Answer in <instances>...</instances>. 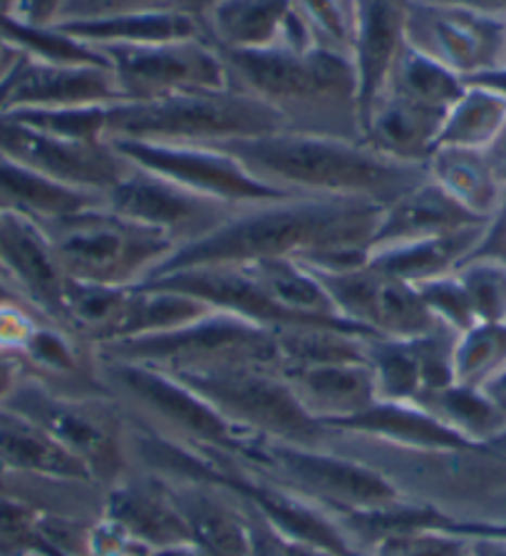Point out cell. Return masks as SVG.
<instances>
[{
  "label": "cell",
  "instance_id": "cell-4",
  "mask_svg": "<svg viewBox=\"0 0 506 556\" xmlns=\"http://www.w3.org/2000/svg\"><path fill=\"white\" fill-rule=\"evenodd\" d=\"M281 129V117L268 104L233 87L104 108V139L110 142L224 144Z\"/></svg>",
  "mask_w": 506,
  "mask_h": 556
},
{
  "label": "cell",
  "instance_id": "cell-29",
  "mask_svg": "<svg viewBox=\"0 0 506 556\" xmlns=\"http://www.w3.org/2000/svg\"><path fill=\"white\" fill-rule=\"evenodd\" d=\"M60 30L87 42L92 48L104 46H152V42L185 40L204 35L202 21L187 13L172 11H127L60 21Z\"/></svg>",
  "mask_w": 506,
  "mask_h": 556
},
{
  "label": "cell",
  "instance_id": "cell-8",
  "mask_svg": "<svg viewBox=\"0 0 506 556\" xmlns=\"http://www.w3.org/2000/svg\"><path fill=\"white\" fill-rule=\"evenodd\" d=\"M100 372L112 397L127 403L135 415L147 417V430L172 442L239 457L243 445L253 440V434L231 425L172 372L110 358H100Z\"/></svg>",
  "mask_w": 506,
  "mask_h": 556
},
{
  "label": "cell",
  "instance_id": "cell-53",
  "mask_svg": "<svg viewBox=\"0 0 506 556\" xmlns=\"http://www.w3.org/2000/svg\"><path fill=\"white\" fill-rule=\"evenodd\" d=\"M293 556H338V554H330V552H322V549H313V546L293 544Z\"/></svg>",
  "mask_w": 506,
  "mask_h": 556
},
{
  "label": "cell",
  "instance_id": "cell-37",
  "mask_svg": "<svg viewBox=\"0 0 506 556\" xmlns=\"http://www.w3.org/2000/svg\"><path fill=\"white\" fill-rule=\"evenodd\" d=\"M293 8L308 25L316 48L353 58L355 0H293Z\"/></svg>",
  "mask_w": 506,
  "mask_h": 556
},
{
  "label": "cell",
  "instance_id": "cell-31",
  "mask_svg": "<svg viewBox=\"0 0 506 556\" xmlns=\"http://www.w3.org/2000/svg\"><path fill=\"white\" fill-rule=\"evenodd\" d=\"M425 169L434 185H440L452 199L482 219H490L504 197V189L496 185L482 150L438 147L425 162Z\"/></svg>",
  "mask_w": 506,
  "mask_h": 556
},
{
  "label": "cell",
  "instance_id": "cell-23",
  "mask_svg": "<svg viewBox=\"0 0 506 556\" xmlns=\"http://www.w3.org/2000/svg\"><path fill=\"white\" fill-rule=\"evenodd\" d=\"M303 410L328 430L330 422L345 420L378 403V388L368 361H343L283 370Z\"/></svg>",
  "mask_w": 506,
  "mask_h": 556
},
{
  "label": "cell",
  "instance_id": "cell-19",
  "mask_svg": "<svg viewBox=\"0 0 506 556\" xmlns=\"http://www.w3.org/2000/svg\"><path fill=\"white\" fill-rule=\"evenodd\" d=\"M413 0H355L353 65L360 94V122L385 90L400 52L407 46Z\"/></svg>",
  "mask_w": 506,
  "mask_h": 556
},
{
  "label": "cell",
  "instance_id": "cell-30",
  "mask_svg": "<svg viewBox=\"0 0 506 556\" xmlns=\"http://www.w3.org/2000/svg\"><path fill=\"white\" fill-rule=\"evenodd\" d=\"M102 202L104 197L100 194L67 187L63 181L50 179L46 174L11 160L8 154H0V214L48 222Z\"/></svg>",
  "mask_w": 506,
  "mask_h": 556
},
{
  "label": "cell",
  "instance_id": "cell-25",
  "mask_svg": "<svg viewBox=\"0 0 506 556\" xmlns=\"http://www.w3.org/2000/svg\"><path fill=\"white\" fill-rule=\"evenodd\" d=\"M484 222L486 219H482V216L472 214L457 199H452L440 185H434L430 177H425L420 185L405 191L395 202L382 206L370 251L392 247V243L442 237V233H452Z\"/></svg>",
  "mask_w": 506,
  "mask_h": 556
},
{
  "label": "cell",
  "instance_id": "cell-40",
  "mask_svg": "<svg viewBox=\"0 0 506 556\" xmlns=\"http://www.w3.org/2000/svg\"><path fill=\"white\" fill-rule=\"evenodd\" d=\"M216 3H219V0H65L63 11H60L55 23L127 11H172L202 17L208 8Z\"/></svg>",
  "mask_w": 506,
  "mask_h": 556
},
{
  "label": "cell",
  "instance_id": "cell-14",
  "mask_svg": "<svg viewBox=\"0 0 506 556\" xmlns=\"http://www.w3.org/2000/svg\"><path fill=\"white\" fill-rule=\"evenodd\" d=\"M129 162L147 172L167 177L197 194L219 199L231 206L276 202L283 194L258 181L237 156L212 144H162V142H115Z\"/></svg>",
  "mask_w": 506,
  "mask_h": 556
},
{
  "label": "cell",
  "instance_id": "cell-22",
  "mask_svg": "<svg viewBox=\"0 0 506 556\" xmlns=\"http://www.w3.org/2000/svg\"><path fill=\"white\" fill-rule=\"evenodd\" d=\"M0 475L30 480L94 484L80 457L65 450L30 417L0 405Z\"/></svg>",
  "mask_w": 506,
  "mask_h": 556
},
{
  "label": "cell",
  "instance_id": "cell-35",
  "mask_svg": "<svg viewBox=\"0 0 506 556\" xmlns=\"http://www.w3.org/2000/svg\"><path fill=\"white\" fill-rule=\"evenodd\" d=\"M365 355H368L380 400L415 403L425 393L422 365L413 338L372 336L365 341Z\"/></svg>",
  "mask_w": 506,
  "mask_h": 556
},
{
  "label": "cell",
  "instance_id": "cell-55",
  "mask_svg": "<svg viewBox=\"0 0 506 556\" xmlns=\"http://www.w3.org/2000/svg\"><path fill=\"white\" fill-rule=\"evenodd\" d=\"M0 490H11V477L0 475Z\"/></svg>",
  "mask_w": 506,
  "mask_h": 556
},
{
  "label": "cell",
  "instance_id": "cell-6",
  "mask_svg": "<svg viewBox=\"0 0 506 556\" xmlns=\"http://www.w3.org/2000/svg\"><path fill=\"white\" fill-rule=\"evenodd\" d=\"M239 459L264 480L301 494L333 517L380 511L405 502L380 469L320 447L253 438L239 452Z\"/></svg>",
  "mask_w": 506,
  "mask_h": 556
},
{
  "label": "cell",
  "instance_id": "cell-34",
  "mask_svg": "<svg viewBox=\"0 0 506 556\" xmlns=\"http://www.w3.org/2000/svg\"><path fill=\"white\" fill-rule=\"evenodd\" d=\"M465 77H459L450 67L440 65L438 60L427 58L422 52L405 46L382 92L403 94L407 100L427 104V108L450 112L452 104L465 94Z\"/></svg>",
  "mask_w": 506,
  "mask_h": 556
},
{
  "label": "cell",
  "instance_id": "cell-2",
  "mask_svg": "<svg viewBox=\"0 0 506 556\" xmlns=\"http://www.w3.org/2000/svg\"><path fill=\"white\" fill-rule=\"evenodd\" d=\"M212 147H222L258 181L291 197H347L388 206L427 177L420 164L388 160L363 139L281 129Z\"/></svg>",
  "mask_w": 506,
  "mask_h": 556
},
{
  "label": "cell",
  "instance_id": "cell-1",
  "mask_svg": "<svg viewBox=\"0 0 506 556\" xmlns=\"http://www.w3.org/2000/svg\"><path fill=\"white\" fill-rule=\"evenodd\" d=\"M380 212V204L347 197H286L239 206L208 237L174 251L150 278L264 258H295L311 271H347L368 264Z\"/></svg>",
  "mask_w": 506,
  "mask_h": 556
},
{
  "label": "cell",
  "instance_id": "cell-32",
  "mask_svg": "<svg viewBox=\"0 0 506 556\" xmlns=\"http://www.w3.org/2000/svg\"><path fill=\"white\" fill-rule=\"evenodd\" d=\"M415 405L425 407L427 413H432L440 422L477 447L482 442L506 434V415L492 403V397L482 388L452 382L447 388L432 390V393L415 400Z\"/></svg>",
  "mask_w": 506,
  "mask_h": 556
},
{
  "label": "cell",
  "instance_id": "cell-13",
  "mask_svg": "<svg viewBox=\"0 0 506 556\" xmlns=\"http://www.w3.org/2000/svg\"><path fill=\"white\" fill-rule=\"evenodd\" d=\"M407 46L438 60L465 80L496 73L506 63V23L457 5L413 0Z\"/></svg>",
  "mask_w": 506,
  "mask_h": 556
},
{
  "label": "cell",
  "instance_id": "cell-48",
  "mask_svg": "<svg viewBox=\"0 0 506 556\" xmlns=\"http://www.w3.org/2000/svg\"><path fill=\"white\" fill-rule=\"evenodd\" d=\"M430 3H442V5H457L465 8V11H472L486 17H496V21L506 23V0H430Z\"/></svg>",
  "mask_w": 506,
  "mask_h": 556
},
{
  "label": "cell",
  "instance_id": "cell-17",
  "mask_svg": "<svg viewBox=\"0 0 506 556\" xmlns=\"http://www.w3.org/2000/svg\"><path fill=\"white\" fill-rule=\"evenodd\" d=\"M122 102L110 65L48 63L25 55L0 87V115Z\"/></svg>",
  "mask_w": 506,
  "mask_h": 556
},
{
  "label": "cell",
  "instance_id": "cell-5",
  "mask_svg": "<svg viewBox=\"0 0 506 556\" xmlns=\"http://www.w3.org/2000/svg\"><path fill=\"white\" fill-rule=\"evenodd\" d=\"M38 224L67 278L83 283L135 289L177 251L167 233L127 219L104 202Z\"/></svg>",
  "mask_w": 506,
  "mask_h": 556
},
{
  "label": "cell",
  "instance_id": "cell-9",
  "mask_svg": "<svg viewBox=\"0 0 506 556\" xmlns=\"http://www.w3.org/2000/svg\"><path fill=\"white\" fill-rule=\"evenodd\" d=\"M100 358L139 363L164 372H189L231 363H258L281 368L276 330L249 324L224 311H208L167 333L132 338L98 348Z\"/></svg>",
  "mask_w": 506,
  "mask_h": 556
},
{
  "label": "cell",
  "instance_id": "cell-26",
  "mask_svg": "<svg viewBox=\"0 0 506 556\" xmlns=\"http://www.w3.org/2000/svg\"><path fill=\"white\" fill-rule=\"evenodd\" d=\"M167 484L194 544L208 556H249L246 509L233 494L199 482L167 480Z\"/></svg>",
  "mask_w": 506,
  "mask_h": 556
},
{
  "label": "cell",
  "instance_id": "cell-33",
  "mask_svg": "<svg viewBox=\"0 0 506 556\" xmlns=\"http://www.w3.org/2000/svg\"><path fill=\"white\" fill-rule=\"evenodd\" d=\"M506 122V94L492 87L467 83V90L444 117L438 147L484 150ZM434 147V150H438Z\"/></svg>",
  "mask_w": 506,
  "mask_h": 556
},
{
  "label": "cell",
  "instance_id": "cell-28",
  "mask_svg": "<svg viewBox=\"0 0 506 556\" xmlns=\"http://www.w3.org/2000/svg\"><path fill=\"white\" fill-rule=\"evenodd\" d=\"M486 222L452 233H442V237L372 249L368 254V266L385 276L400 278V281L409 286H420L425 281H432V278L450 276L472 256L479 239H482Z\"/></svg>",
  "mask_w": 506,
  "mask_h": 556
},
{
  "label": "cell",
  "instance_id": "cell-41",
  "mask_svg": "<svg viewBox=\"0 0 506 556\" xmlns=\"http://www.w3.org/2000/svg\"><path fill=\"white\" fill-rule=\"evenodd\" d=\"M40 320L46 316L25 301H0V353H21Z\"/></svg>",
  "mask_w": 506,
  "mask_h": 556
},
{
  "label": "cell",
  "instance_id": "cell-18",
  "mask_svg": "<svg viewBox=\"0 0 506 556\" xmlns=\"http://www.w3.org/2000/svg\"><path fill=\"white\" fill-rule=\"evenodd\" d=\"M0 276L52 324L63 326L67 274L38 222L0 214Z\"/></svg>",
  "mask_w": 506,
  "mask_h": 556
},
{
  "label": "cell",
  "instance_id": "cell-39",
  "mask_svg": "<svg viewBox=\"0 0 506 556\" xmlns=\"http://www.w3.org/2000/svg\"><path fill=\"white\" fill-rule=\"evenodd\" d=\"M415 289L420 293L427 311L432 313V318L440 320L444 326H450L452 330H457V333H465V330L479 324L472 301H469V295L457 274L432 278V281H425L420 286H415Z\"/></svg>",
  "mask_w": 506,
  "mask_h": 556
},
{
  "label": "cell",
  "instance_id": "cell-51",
  "mask_svg": "<svg viewBox=\"0 0 506 556\" xmlns=\"http://www.w3.org/2000/svg\"><path fill=\"white\" fill-rule=\"evenodd\" d=\"M152 556H208L202 546L194 542L187 544H174V546H164V549L152 552Z\"/></svg>",
  "mask_w": 506,
  "mask_h": 556
},
{
  "label": "cell",
  "instance_id": "cell-46",
  "mask_svg": "<svg viewBox=\"0 0 506 556\" xmlns=\"http://www.w3.org/2000/svg\"><path fill=\"white\" fill-rule=\"evenodd\" d=\"M482 154L490 164L496 185L506 191V122L499 127V132L492 137V142L484 147Z\"/></svg>",
  "mask_w": 506,
  "mask_h": 556
},
{
  "label": "cell",
  "instance_id": "cell-12",
  "mask_svg": "<svg viewBox=\"0 0 506 556\" xmlns=\"http://www.w3.org/2000/svg\"><path fill=\"white\" fill-rule=\"evenodd\" d=\"M0 154L67 187L104 197L132 169V162L110 139H73L52 135L0 115Z\"/></svg>",
  "mask_w": 506,
  "mask_h": 556
},
{
  "label": "cell",
  "instance_id": "cell-45",
  "mask_svg": "<svg viewBox=\"0 0 506 556\" xmlns=\"http://www.w3.org/2000/svg\"><path fill=\"white\" fill-rule=\"evenodd\" d=\"M65 0H21L15 17L30 25H52L63 11Z\"/></svg>",
  "mask_w": 506,
  "mask_h": 556
},
{
  "label": "cell",
  "instance_id": "cell-42",
  "mask_svg": "<svg viewBox=\"0 0 506 556\" xmlns=\"http://www.w3.org/2000/svg\"><path fill=\"white\" fill-rule=\"evenodd\" d=\"M243 509L249 525V556H293V544L278 534L261 511L249 504H243Z\"/></svg>",
  "mask_w": 506,
  "mask_h": 556
},
{
  "label": "cell",
  "instance_id": "cell-27",
  "mask_svg": "<svg viewBox=\"0 0 506 556\" xmlns=\"http://www.w3.org/2000/svg\"><path fill=\"white\" fill-rule=\"evenodd\" d=\"M293 0H219L199 17L216 50L253 52L281 48Z\"/></svg>",
  "mask_w": 506,
  "mask_h": 556
},
{
  "label": "cell",
  "instance_id": "cell-54",
  "mask_svg": "<svg viewBox=\"0 0 506 556\" xmlns=\"http://www.w3.org/2000/svg\"><path fill=\"white\" fill-rule=\"evenodd\" d=\"M21 0H0V15H15Z\"/></svg>",
  "mask_w": 506,
  "mask_h": 556
},
{
  "label": "cell",
  "instance_id": "cell-56",
  "mask_svg": "<svg viewBox=\"0 0 506 556\" xmlns=\"http://www.w3.org/2000/svg\"><path fill=\"white\" fill-rule=\"evenodd\" d=\"M502 529H504V532H506V525H502Z\"/></svg>",
  "mask_w": 506,
  "mask_h": 556
},
{
  "label": "cell",
  "instance_id": "cell-3",
  "mask_svg": "<svg viewBox=\"0 0 506 556\" xmlns=\"http://www.w3.org/2000/svg\"><path fill=\"white\" fill-rule=\"evenodd\" d=\"M219 55L233 90L268 104L288 132L363 139L360 94L351 55L326 48L219 50Z\"/></svg>",
  "mask_w": 506,
  "mask_h": 556
},
{
  "label": "cell",
  "instance_id": "cell-15",
  "mask_svg": "<svg viewBox=\"0 0 506 556\" xmlns=\"http://www.w3.org/2000/svg\"><path fill=\"white\" fill-rule=\"evenodd\" d=\"M104 204L127 219L167 233L179 247L204 239L229 219L239 206L219 199L197 194L160 174L132 164V169L119 185L104 194Z\"/></svg>",
  "mask_w": 506,
  "mask_h": 556
},
{
  "label": "cell",
  "instance_id": "cell-47",
  "mask_svg": "<svg viewBox=\"0 0 506 556\" xmlns=\"http://www.w3.org/2000/svg\"><path fill=\"white\" fill-rule=\"evenodd\" d=\"M25 376L23 363L17 361V355L13 353H0V405L3 400L13 393V388L21 382Z\"/></svg>",
  "mask_w": 506,
  "mask_h": 556
},
{
  "label": "cell",
  "instance_id": "cell-43",
  "mask_svg": "<svg viewBox=\"0 0 506 556\" xmlns=\"http://www.w3.org/2000/svg\"><path fill=\"white\" fill-rule=\"evenodd\" d=\"M452 532L469 539V556H506V532L502 525L452 521Z\"/></svg>",
  "mask_w": 506,
  "mask_h": 556
},
{
  "label": "cell",
  "instance_id": "cell-50",
  "mask_svg": "<svg viewBox=\"0 0 506 556\" xmlns=\"http://www.w3.org/2000/svg\"><path fill=\"white\" fill-rule=\"evenodd\" d=\"M482 390L492 397V403L506 415V370L499 372V376H496V378H492L490 382H486Z\"/></svg>",
  "mask_w": 506,
  "mask_h": 556
},
{
  "label": "cell",
  "instance_id": "cell-38",
  "mask_svg": "<svg viewBox=\"0 0 506 556\" xmlns=\"http://www.w3.org/2000/svg\"><path fill=\"white\" fill-rule=\"evenodd\" d=\"M455 274L472 301L479 324L506 320V266L490 258H469Z\"/></svg>",
  "mask_w": 506,
  "mask_h": 556
},
{
  "label": "cell",
  "instance_id": "cell-44",
  "mask_svg": "<svg viewBox=\"0 0 506 556\" xmlns=\"http://www.w3.org/2000/svg\"><path fill=\"white\" fill-rule=\"evenodd\" d=\"M469 258H490L506 266V191L499 206H496V212L490 216V222H486L482 239H479L477 249Z\"/></svg>",
  "mask_w": 506,
  "mask_h": 556
},
{
  "label": "cell",
  "instance_id": "cell-10",
  "mask_svg": "<svg viewBox=\"0 0 506 556\" xmlns=\"http://www.w3.org/2000/svg\"><path fill=\"white\" fill-rule=\"evenodd\" d=\"M112 395H67L23 376L3 400L11 410L30 417L60 445L80 457L94 484L112 486L125 475V445L112 410Z\"/></svg>",
  "mask_w": 506,
  "mask_h": 556
},
{
  "label": "cell",
  "instance_id": "cell-21",
  "mask_svg": "<svg viewBox=\"0 0 506 556\" xmlns=\"http://www.w3.org/2000/svg\"><path fill=\"white\" fill-rule=\"evenodd\" d=\"M444 117L447 112L382 92L363 119V142L388 160L425 167L440 142Z\"/></svg>",
  "mask_w": 506,
  "mask_h": 556
},
{
  "label": "cell",
  "instance_id": "cell-24",
  "mask_svg": "<svg viewBox=\"0 0 506 556\" xmlns=\"http://www.w3.org/2000/svg\"><path fill=\"white\" fill-rule=\"evenodd\" d=\"M328 430L365 434V438L392 442L397 447L434 452V455H452V452L477 447L425 407L415 403H390V400H378L368 410L330 422Z\"/></svg>",
  "mask_w": 506,
  "mask_h": 556
},
{
  "label": "cell",
  "instance_id": "cell-36",
  "mask_svg": "<svg viewBox=\"0 0 506 556\" xmlns=\"http://www.w3.org/2000/svg\"><path fill=\"white\" fill-rule=\"evenodd\" d=\"M506 370V320L475 324L459 333L455 345V382L484 388Z\"/></svg>",
  "mask_w": 506,
  "mask_h": 556
},
{
  "label": "cell",
  "instance_id": "cell-11",
  "mask_svg": "<svg viewBox=\"0 0 506 556\" xmlns=\"http://www.w3.org/2000/svg\"><path fill=\"white\" fill-rule=\"evenodd\" d=\"M98 50L115 73L122 102H150L231 87L219 50L204 35L152 46H104Z\"/></svg>",
  "mask_w": 506,
  "mask_h": 556
},
{
  "label": "cell",
  "instance_id": "cell-20",
  "mask_svg": "<svg viewBox=\"0 0 506 556\" xmlns=\"http://www.w3.org/2000/svg\"><path fill=\"white\" fill-rule=\"evenodd\" d=\"M102 517L115 521L152 552L194 542L177 502L172 500L167 480L160 475L147 480H119L107 486Z\"/></svg>",
  "mask_w": 506,
  "mask_h": 556
},
{
  "label": "cell",
  "instance_id": "cell-49",
  "mask_svg": "<svg viewBox=\"0 0 506 556\" xmlns=\"http://www.w3.org/2000/svg\"><path fill=\"white\" fill-rule=\"evenodd\" d=\"M23 58L25 55L13 46V42L5 40L3 35H0V87L8 83V77H11L13 70L21 65Z\"/></svg>",
  "mask_w": 506,
  "mask_h": 556
},
{
  "label": "cell",
  "instance_id": "cell-7",
  "mask_svg": "<svg viewBox=\"0 0 506 556\" xmlns=\"http://www.w3.org/2000/svg\"><path fill=\"white\" fill-rule=\"evenodd\" d=\"M172 376L187 382L216 413L253 438L320 447L330 432L303 410L283 370L274 365L231 363Z\"/></svg>",
  "mask_w": 506,
  "mask_h": 556
},
{
  "label": "cell",
  "instance_id": "cell-16",
  "mask_svg": "<svg viewBox=\"0 0 506 556\" xmlns=\"http://www.w3.org/2000/svg\"><path fill=\"white\" fill-rule=\"evenodd\" d=\"M313 274L340 316L368 330L370 336L415 338L440 324L427 311L415 286L375 271L368 264L347 271Z\"/></svg>",
  "mask_w": 506,
  "mask_h": 556
},
{
  "label": "cell",
  "instance_id": "cell-52",
  "mask_svg": "<svg viewBox=\"0 0 506 556\" xmlns=\"http://www.w3.org/2000/svg\"><path fill=\"white\" fill-rule=\"evenodd\" d=\"M0 301H25L23 295L17 293V291L13 289V286L5 281L3 276H0ZM25 303H28V301H25ZM28 306H30V303H28Z\"/></svg>",
  "mask_w": 506,
  "mask_h": 556
}]
</instances>
